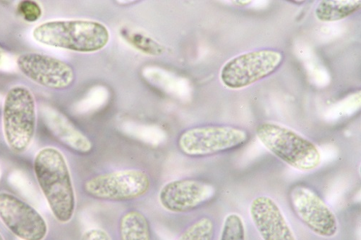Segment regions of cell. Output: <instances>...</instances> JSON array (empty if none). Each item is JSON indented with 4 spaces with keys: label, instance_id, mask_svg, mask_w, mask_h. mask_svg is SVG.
Wrapping results in <instances>:
<instances>
[{
    "label": "cell",
    "instance_id": "cell-1",
    "mask_svg": "<svg viewBox=\"0 0 361 240\" xmlns=\"http://www.w3.org/2000/svg\"><path fill=\"white\" fill-rule=\"evenodd\" d=\"M34 170L37 183L55 219L68 224L76 208V194L68 161L59 149L45 147L37 154Z\"/></svg>",
    "mask_w": 361,
    "mask_h": 240
},
{
    "label": "cell",
    "instance_id": "cell-2",
    "mask_svg": "<svg viewBox=\"0 0 361 240\" xmlns=\"http://www.w3.org/2000/svg\"><path fill=\"white\" fill-rule=\"evenodd\" d=\"M38 43L58 49L81 53L102 50L109 44L107 27L90 20H59L44 23L33 31Z\"/></svg>",
    "mask_w": 361,
    "mask_h": 240
},
{
    "label": "cell",
    "instance_id": "cell-3",
    "mask_svg": "<svg viewBox=\"0 0 361 240\" xmlns=\"http://www.w3.org/2000/svg\"><path fill=\"white\" fill-rule=\"evenodd\" d=\"M256 134L260 142L278 158L303 172L317 168L321 163L318 147L295 131L274 122H262Z\"/></svg>",
    "mask_w": 361,
    "mask_h": 240
},
{
    "label": "cell",
    "instance_id": "cell-4",
    "mask_svg": "<svg viewBox=\"0 0 361 240\" xmlns=\"http://www.w3.org/2000/svg\"><path fill=\"white\" fill-rule=\"evenodd\" d=\"M37 104L31 89L16 86L4 103L3 129L9 148L21 154L31 146L36 132Z\"/></svg>",
    "mask_w": 361,
    "mask_h": 240
},
{
    "label": "cell",
    "instance_id": "cell-5",
    "mask_svg": "<svg viewBox=\"0 0 361 240\" xmlns=\"http://www.w3.org/2000/svg\"><path fill=\"white\" fill-rule=\"evenodd\" d=\"M250 138V132L243 127L203 125L184 131L179 135L177 145L185 156L201 158L233 151L247 144Z\"/></svg>",
    "mask_w": 361,
    "mask_h": 240
},
{
    "label": "cell",
    "instance_id": "cell-6",
    "mask_svg": "<svg viewBox=\"0 0 361 240\" xmlns=\"http://www.w3.org/2000/svg\"><path fill=\"white\" fill-rule=\"evenodd\" d=\"M152 184L146 172L128 169L90 177L83 184V191L88 197L97 201L126 202L146 195Z\"/></svg>",
    "mask_w": 361,
    "mask_h": 240
},
{
    "label": "cell",
    "instance_id": "cell-7",
    "mask_svg": "<svg viewBox=\"0 0 361 240\" xmlns=\"http://www.w3.org/2000/svg\"><path fill=\"white\" fill-rule=\"evenodd\" d=\"M284 57L281 51L274 49L240 54L223 67L221 80L230 89L247 87L274 74L282 66Z\"/></svg>",
    "mask_w": 361,
    "mask_h": 240
},
{
    "label": "cell",
    "instance_id": "cell-8",
    "mask_svg": "<svg viewBox=\"0 0 361 240\" xmlns=\"http://www.w3.org/2000/svg\"><path fill=\"white\" fill-rule=\"evenodd\" d=\"M289 201L296 217L313 233L326 238L337 234L336 215L313 189L296 185L290 191Z\"/></svg>",
    "mask_w": 361,
    "mask_h": 240
},
{
    "label": "cell",
    "instance_id": "cell-9",
    "mask_svg": "<svg viewBox=\"0 0 361 240\" xmlns=\"http://www.w3.org/2000/svg\"><path fill=\"white\" fill-rule=\"evenodd\" d=\"M216 196L214 184L195 178L173 179L159 193V201L166 211L187 214L212 201Z\"/></svg>",
    "mask_w": 361,
    "mask_h": 240
},
{
    "label": "cell",
    "instance_id": "cell-10",
    "mask_svg": "<svg viewBox=\"0 0 361 240\" xmlns=\"http://www.w3.org/2000/svg\"><path fill=\"white\" fill-rule=\"evenodd\" d=\"M0 220L22 240H44L48 225L32 206L13 194L0 192Z\"/></svg>",
    "mask_w": 361,
    "mask_h": 240
},
{
    "label": "cell",
    "instance_id": "cell-11",
    "mask_svg": "<svg viewBox=\"0 0 361 240\" xmlns=\"http://www.w3.org/2000/svg\"><path fill=\"white\" fill-rule=\"evenodd\" d=\"M17 65L30 80L50 89H66L75 78V71L69 64L42 53H23L18 58Z\"/></svg>",
    "mask_w": 361,
    "mask_h": 240
},
{
    "label": "cell",
    "instance_id": "cell-12",
    "mask_svg": "<svg viewBox=\"0 0 361 240\" xmlns=\"http://www.w3.org/2000/svg\"><path fill=\"white\" fill-rule=\"evenodd\" d=\"M250 215L262 240H297L276 201L260 196L250 206Z\"/></svg>",
    "mask_w": 361,
    "mask_h": 240
},
{
    "label": "cell",
    "instance_id": "cell-13",
    "mask_svg": "<svg viewBox=\"0 0 361 240\" xmlns=\"http://www.w3.org/2000/svg\"><path fill=\"white\" fill-rule=\"evenodd\" d=\"M47 125L52 134L73 151L86 155L92 151L93 143L63 113L50 110L46 114Z\"/></svg>",
    "mask_w": 361,
    "mask_h": 240
},
{
    "label": "cell",
    "instance_id": "cell-14",
    "mask_svg": "<svg viewBox=\"0 0 361 240\" xmlns=\"http://www.w3.org/2000/svg\"><path fill=\"white\" fill-rule=\"evenodd\" d=\"M118 232L119 240H152L149 222L137 209L128 210L120 217Z\"/></svg>",
    "mask_w": 361,
    "mask_h": 240
},
{
    "label": "cell",
    "instance_id": "cell-15",
    "mask_svg": "<svg viewBox=\"0 0 361 240\" xmlns=\"http://www.w3.org/2000/svg\"><path fill=\"white\" fill-rule=\"evenodd\" d=\"M360 6V0H325L318 5L315 14L322 22H336L353 15Z\"/></svg>",
    "mask_w": 361,
    "mask_h": 240
},
{
    "label": "cell",
    "instance_id": "cell-16",
    "mask_svg": "<svg viewBox=\"0 0 361 240\" xmlns=\"http://www.w3.org/2000/svg\"><path fill=\"white\" fill-rule=\"evenodd\" d=\"M216 225L212 218L202 216L190 223L176 240H214Z\"/></svg>",
    "mask_w": 361,
    "mask_h": 240
},
{
    "label": "cell",
    "instance_id": "cell-17",
    "mask_svg": "<svg viewBox=\"0 0 361 240\" xmlns=\"http://www.w3.org/2000/svg\"><path fill=\"white\" fill-rule=\"evenodd\" d=\"M122 35L125 40L128 42L132 46L142 51L144 53L159 56L164 53V47L152 39L146 36L139 33L130 32L123 30Z\"/></svg>",
    "mask_w": 361,
    "mask_h": 240
},
{
    "label": "cell",
    "instance_id": "cell-18",
    "mask_svg": "<svg viewBox=\"0 0 361 240\" xmlns=\"http://www.w3.org/2000/svg\"><path fill=\"white\" fill-rule=\"evenodd\" d=\"M220 240H246L245 227L242 217L236 213L226 217Z\"/></svg>",
    "mask_w": 361,
    "mask_h": 240
},
{
    "label": "cell",
    "instance_id": "cell-19",
    "mask_svg": "<svg viewBox=\"0 0 361 240\" xmlns=\"http://www.w3.org/2000/svg\"><path fill=\"white\" fill-rule=\"evenodd\" d=\"M18 10L25 20L29 23L37 21L42 15V10L40 6L33 1L21 2Z\"/></svg>",
    "mask_w": 361,
    "mask_h": 240
},
{
    "label": "cell",
    "instance_id": "cell-20",
    "mask_svg": "<svg viewBox=\"0 0 361 240\" xmlns=\"http://www.w3.org/2000/svg\"><path fill=\"white\" fill-rule=\"evenodd\" d=\"M80 240H113L110 234L102 228H92L86 230Z\"/></svg>",
    "mask_w": 361,
    "mask_h": 240
},
{
    "label": "cell",
    "instance_id": "cell-21",
    "mask_svg": "<svg viewBox=\"0 0 361 240\" xmlns=\"http://www.w3.org/2000/svg\"><path fill=\"white\" fill-rule=\"evenodd\" d=\"M7 53L6 50L0 46V68H3L6 61Z\"/></svg>",
    "mask_w": 361,
    "mask_h": 240
},
{
    "label": "cell",
    "instance_id": "cell-22",
    "mask_svg": "<svg viewBox=\"0 0 361 240\" xmlns=\"http://www.w3.org/2000/svg\"><path fill=\"white\" fill-rule=\"evenodd\" d=\"M235 3V4H240V5H242V6H243V5H248V4H251L250 1H236Z\"/></svg>",
    "mask_w": 361,
    "mask_h": 240
},
{
    "label": "cell",
    "instance_id": "cell-23",
    "mask_svg": "<svg viewBox=\"0 0 361 240\" xmlns=\"http://www.w3.org/2000/svg\"><path fill=\"white\" fill-rule=\"evenodd\" d=\"M0 240H5V239L3 236V235L1 234V233H0Z\"/></svg>",
    "mask_w": 361,
    "mask_h": 240
}]
</instances>
